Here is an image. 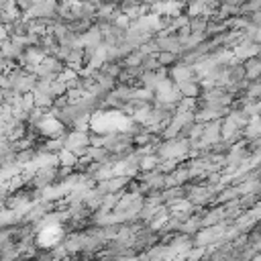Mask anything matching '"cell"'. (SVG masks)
I'll list each match as a JSON object with an SVG mask.
<instances>
[{
	"mask_svg": "<svg viewBox=\"0 0 261 261\" xmlns=\"http://www.w3.org/2000/svg\"><path fill=\"white\" fill-rule=\"evenodd\" d=\"M177 88H179L181 96H188V98H196V96L200 94V86H198L196 77H190V80L177 82Z\"/></svg>",
	"mask_w": 261,
	"mask_h": 261,
	"instance_id": "3",
	"label": "cell"
},
{
	"mask_svg": "<svg viewBox=\"0 0 261 261\" xmlns=\"http://www.w3.org/2000/svg\"><path fill=\"white\" fill-rule=\"evenodd\" d=\"M63 67H65V61H61L55 55H45V59L35 67V73L39 77H59Z\"/></svg>",
	"mask_w": 261,
	"mask_h": 261,
	"instance_id": "1",
	"label": "cell"
},
{
	"mask_svg": "<svg viewBox=\"0 0 261 261\" xmlns=\"http://www.w3.org/2000/svg\"><path fill=\"white\" fill-rule=\"evenodd\" d=\"M157 59H159V63H161L163 67H167V65L177 63L179 55H177L175 51H165V49H159V51H157Z\"/></svg>",
	"mask_w": 261,
	"mask_h": 261,
	"instance_id": "5",
	"label": "cell"
},
{
	"mask_svg": "<svg viewBox=\"0 0 261 261\" xmlns=\"http://www.w3.org/2000/svg\"><path fill=\"white\" fill-rule=\"evenodd\" d=\"M169 77L177 84V82H184V80H190V77H194V69H192V65H171V69H169Z\"/></svg>",
	"mask_w": 261,
	"mask_h": 261,
	"instance_id": "2",
	"label": "cell"
},
{
	"mask_svg": "<svg viewBox=\"0 0 261 261\" xmlns=\"http://www.w3.org/2000/svg\"><path fill=\"white\" fill-rule=\"evenodd\" d=\"M57 159H59L61 167H75V163H77V155L71 149H65V147L57 153Z\"/></svg>",
	"mask_w": 261,
	"mask_h": 261,
	"instance_id": "4",
	"label": "cell"
},
{
	"mask_svg": "<svg viewBox=\"0 0 261 261\" xmlns=\"http://www.w3.org/2000/svg\"><path fill=\"white\" fill-rule=\"evenodd\" d=\"M261 133V124H253L251 128H249V137H257Z\"/></svg>",
	"mask_w": 261,
	"mask_h": 261,
	"instance_id": "8",
	"label": "cell"
},
{
	"mask_svg": "<svg viewBox=\"0 0 261 261\" xmlns=\"http://www.w3.org/2000/svg\"><path fill=\"white\" fill-rule=\"evenodd\" d=\"M20 106H22V108H24L27 112H31V110L35 108V96H33V92H27V94H22Z\"/></svg>",
	"mask_w": 261,
	"mask_h": 261,
	"instance_id": "6",
	"label": "cell"
},
{
	"mask_svg": "<svg viewBox=\"0 0 261 261\" xmlns=\"http://www.w3.org/2000/svg\"><path fill=\"white\" fill-rule=\"evenodd\" d=\"M35 2H37V0H16V6L27 14V12L33 8V4H35Z\"/></svg>",
	"mask_w": 261,
	"mask_h": 261,
	"instance_id": "7",
	"label": "cell"
}]
</instances>
